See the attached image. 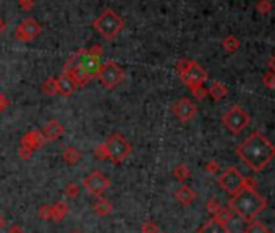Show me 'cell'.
Here are the masks:
<instances>
[{
	"label": "cell",
	"instance_id": "f546056e",
	"mask_svg": "<svg viewBox=\"0 0 275 233\" xmlns=\"http://www.w3.org/2000/svg\"><path fill=\"white\" fill-rule=\"evenodd\" d=\"M65 194H67V198H70V199H75L76 196L79 194V188H78V185H75V183L68 185V186H67V189H65Z\"/></svg>",
	"mask_w": 275,
	"mask_h": 233
},
{
	"label": "cell",
	"instance_id": "cb8c5ba5",
	"mask_svg": "<svg viewBox=\"0 0 275 233\" xmlns=\"http://www.w3.org/2000/svg\"><path fill=\"white\" fill-rule=\"evenodd\" d=\"M189 175H191V170L188 168V165H184V163H180L175 168H173V177L180 182H184L186 178H189Z\"/></svg>",
	"mask_w": 275,
	"mask_h": 233
},
{
	"label": "cell",
	"instance_id": "8992f818",
	"mask_svg": "<svg viewBox=\"0 0 275 233\" xmlns=\"http://www.w3.org/2000/svg\"><path fill=\"white\" fill-rule=\"evenodd\" d=\"M123 76H125L123 68H121L115 60H107L105 63H102L100 71L97 75L99 81L102 83V86H105L107 89L117 88L121 83V79H123Z\"/></svg>",
	"mask_w": 275,
	"mask_h": 233
},
{
	"label": "cell",
	"instance_id": "bcb514c9",
	"mask_svg": "<svg viewBox=\"0 0 275 233\" xmlns=\"http://www.w3.org/2000/svg\"><path fill=\"white\" fill-rule=\"evenodd\" d=\"M71 233H81V232H78V230H73Z\"/></svg>",
	"mask_w": 275,
	"mask_h": 233
},
{
	"label": "cell",
	"instance_id": "f6af8a7d",
	"mask_svg": "<svg viewBox=\"0 0 275 233\" xmlns=\"http://www.w3.org/2000/svg\"><path fill=\"white\" fill-rule=\"evenodd\" d=\"M3 31H5V21L0 18V33H3Z\"/></svg>",
	"mask_w": 275,
	"mask_h": 233
},
{
	"label": "cell",
	"instance_id": "30bf717a",
	"mask_svg": "<svg viewBox=\"0 0 275 233\" xmlns=\"http://www.w3.org/2000/svg\"><path fill=\"white\" fill-rule=\"evenodd\" d=\"M65 73H68V75L71 76L73 81L76 83V86H86V84L91 81V78L88 76V73L84 71V68L81 67V63H79L76 52L68 58V62L65 63Z\"/></svg>",
	"mask_w": 275,
	"mask_h": 233
},
{
	"label": "cell",
	"instance_id": "b9f144b4",
	"mask_svg": "<svg viewBox=\"0 0 275 233\" xmlns=\"http://www.w3.org/2000/svg\"><path fill=\"white\" fill-rule=\"evenodd\" d=\"M269 67H271V70H272V73L275 75V54L271 57V60H269Z\"/></svg>",
	"mask_w": 275,
	"mask_h": 233
},
{
	"label": "cell",
	"instance_id": "836d02e7",
	"mask_svg": "<svg viewBox=\"0 0 275 233\" xmlns=\"http://www.w3.org/2000/svg\"><path fill=\"white\" fill-rule=\"evenodd\" d=\"M191 93H193V96L196 97V99H199V100H203L204 97L209 96V94H207V89H206L204 86L194 88V89H191Z\"/></svg>",
	"mask_w": 275,
	"mask_h": 233
},
{
	"label": "cell",
	"instance_id": "7bdbcfd3",
	"mask_svg": "<svg viewBox=\"0 0 275 233\" xmlns=\"http://www.w3.org/2000/svg\"><path fill=\"white\" fill-rule=\"evenodd\" d=\"M7 104H8V100H7V99H5V97L2 96V94H0V110H2V109H5V107H7Z\"/></svg>",
	"mask_w": 275,
	"mask_h": 233
},
{
	"label": "cell",
	"instance_id": "d4e9b609",
	"mask_svg": "<svg viewBox=\"0 0 275 233\" xmlns=\"http://www.w3.org/2000/svg\"><path fill=\"white\" fill-rule=\"evenodd\" d=\"M245 233H271V232H269V229L262 224V222L252 220V222H250V225L245 229Z\"/></svg>",
	"mask_w": 275,
	"mask_h": 233
},
{
	"label": "cell",
	"instance_id": "d6a6232c",
	"mask_svg": "<svg viewBox=\"0 0 275 233\" xmlns=\"http://www.w3.org/2000/svg\"><path fill=\"white\" fill-rule=\"evenodd\" d=\"M206 208H207V210H209V212L210 214H217V212H219V209L222 208V206H220V203H219V201H217V199H210V201H207V204H206Z\"/></svg>",
	"mask_w": 275,
	"mask_h": 233
},
{
	"label": "cell",
	"instance_id": "9c48e42d",
	"mask_svg": "<svg viewBox=\"0 0 275 233\" xmlns=\"http://www.w3.org/2000/svg\"><path fill=\"white\" fill-rule=\"evenodd\" d=\"M83 185L92 196L102 198V194L107 191L112 183H110L109 177H105L102 172H92L83 180Z\"/></svg>",
	"mask_w": 275,
	"mask_h": 233
},
{
	"label": "cell",
	"instance_id": "44dd1931",
	"mask_svg": "<svg viewBox=\"0 0 275 233\" xmlns=\"http://www.w3.org/2000/svg\"><path fill=\"white\" fill-rule=\"evenodd\" d=\"M92 209H94V212H96L97 215H109V214H112V210H114V204L110 203V201L107 199H104V198H99V201L96 204L92 206Z\"/></svg>",
	"mask_w": 275,
	"mask_h": 233
},
{
	"label": "cell",
	"instance_id": "60d3db41",
	"mask_svg": "<svg viewBox=\"0 0 275 233\" xmlns=\"http://www.w3.org/2000/svg\"><path fill=\"white\" fill-rule=\"evenodd\" d=\"M7 233H24V230H23V227H20V225H10L8 227V230H7Z\"/></svg>",
	"mask_w": 275,
	"mask_h": 233
},
{
	"label": "cell",
	"instance_id": "f35d334b",
	"mask_svg": "<svg viewBox=\"0 0 275 233\" xmlns=\"http://www.w3.org/2000/svg\"><path fill=\"white\" fill-rule=\"evenodd\" d=\"M88 52H89V54H91V55H94V57H100V55H102V47H100L99 44H94L92 47H91V49H88Z\"/></svg>",
	"mask_w": 275,
	"mask_h": 233
},
{
	"label": "cell",
	"instance_id": "ac0fdd59",
	"mask_svg": "<svg viewBox=\"0 0 275 233\" xmlns=\"http://www.w3.org/2000/svg\"><path fill=\"white\" fill-rule=\"evenodd\" d=\"M198 233H231L229 225L224 222H219L217 219H210L198 230Z\"/></svg>",
	"mask_w": 275,
	"mask_h": 233
},
{
	"label": "cell",
	"instance_id": "5b68a950",
	"mask_svg": "<svg viewBox=\"0 0 275 233\" xmlns=\"http://www.w3.org/2000/svg\"><path fill=\"white\" fill-rule=\"evenodd\" d=\"M250 121H251L250 114L243 107H240V105L231 107L229 112L222 116V123H224L225 128L233 135H238L240 131L245 130L246 126L250 125Z\"/></svg>",
	"mask_w": 275,
	"mask_h": 233
},
{
	"label": "cell",
	"instance_id": "1f68e13d",
	"mask_svg": "<svg viewBox=\"0 0 275 233\" xmlns=\"http://www.w3.org/2000/svg\"><path fill=\"white\" fill-rule=\"evenodd\" d=\"M264 86H267L269 89H275V75L274 73H266L262 78Z\"/></svg>",
	"mask_w": 275,
	"mask_h": 233
},
{
	"label": "cell",
	"instance_id": "603a6c76",
	"mask_svg": "<svg viewBox=\"0 0 275 233\" xmlns=\"http://www.w3.org/2000/svg\"><path fill=\"white\" fill-rule=\"evenodd\" d=\"M222 47H224L225 52H229V54H233V52L238 50V47H240V41H238L236 36H227V38L222 41Z\"/></svg>",
	"mask_w": 275,
	"mask_h": 233
},
{
	"label": "cell",
	"instance_id": "d590c367",
	"mask_svg": "<svg viewBox=\"0 0 275 233\" xmlns=\"http://www.w3.org/2000/svg\"><path fill=\"white\" fill-rule=\"evenodd\" d=\"M33 149H29V147H26V146H20V156L23 161H28V159L33 156Z\"/></svg>",
	"mask_w": 275,
	"mask_h": 233
},
{
	"label": "cell",
	"instance_id": "3957f363",
	"mask_svg": "<svg viewBox=\"0 0 275 233\" xmlns=\"http://www.w3.org/2000/svg\"><path fill=\"white\" fill-rule=\"evenodd\" d=\"M92 26L96 28V31L104 36L105 39H114L117 38V36L121 33V29H123V20H121L120 15L115 12L112 8H105L102 13L99 15V17L94 20Z\"/></svg>",
	"mask_w": 275,
	"mask_h": 233
},
{
	"label": "cell",
	"instance_id": "484cf974",
	"mask_svg": "<svg viewBox=\"0 0 275 233\" xmlns=\"http://www.w3.org/2000/svg\"><path fill=\"white\" fill-rule=\"evenodd\" d=\"M214 219H217L219 222H224V224H229V222L233 219V212L229 208H220L219 212L214 215Z\"/></svg>",
	"mask_w": 275,
	"mask_h": 233
},
{
	"label": "cell",
	"instance_id": "f1b7e54d",
	"mask_svg": "<svg viewBox=\"0 0 275 233\" xmlns=\"http://www.w3.org/2000/svg\"><path fill=\"white\" fill-rule=\"evenodd\" d=\"M39 217L44 220H52V206L44 204L39 208Z\"/></svg>",
	"mask_w": 275,
	"mask_h": 233
},
{
	"label": "cell",
	"instance_id": "83f0119b",
	"mask_svg": "<svg viewBox=\"0 0 275 233\" xmlns=\"http://www.w3.org/2000/svg\"><path fill=\"white\" fill-rule=\"evenodd\" d=\"M256 8H257V12L261 15H269L274 10V5H272L271 0H259Z\"/></svg>",
	"mask_w": 275,
	"mask_h": 233
},
{
	"label": "cell",
	"instance_id": "2e32d148",
	"mask_svg": "<svg viewBox=\"0 0 275 233\" xmlns=\"http://www.w3.org/2000/svg\"><path fill=\"white\" fill-rule=\"evenodd\" d=\"M63 131H65V130H63V126H62L60 121L52 118V120L47 121L41 133H42V136L46 138V141H55V140H59V138L63 135Z\"/></svg>",
	"mask_w": 275,
	"mask_h": 233
},
{
	"label": "cell",
	"instance_id": "ba28073f",
	"mask_svg": "<svg viewBox=\"0 0 275 233\" xmlns=\"http://www.w3.org/2000/svg\"><path fill=\"white\" fill-rule=\"evenodd\" d=\"M219 185L220 188L227 191L229 194H236L238 191L243 189V185H245V177L238 172V168L235 167H229L219 177Z\"/></svg>",
	"mask_w": 275,
	"mask_h": 233
},
{
	"label": "cell",
	"instance_id": "7a4b0ae2",
	"mask_svg": "<svg viewBox=\"0 0 275 233\" xmlns=\"http://www.w3.org/2000/svg\"><path fill=\"white\" fill-rule=\"evenodd\" d=\"M229 206H230L231 212L240 215L243 220L252 222L264 209L267 208V201L264 199L256 189L243 188L241 191L233 194V198L230 199Z\"/></svg>",
	"mask_w": 275,
	"mask_h": 233
},
{
	"label": "cell",
	"instance_id": "4fadbf2b",
	"mask_svg": "<svg viewBox=\"0 0 275 233\" xmlns=\"http://www.w3.org/2000/svg\"><path fill=\"white\" fill-rule=\"evenodd\" d=\"M76 55L79 58V63H81V67L84 68V71L88 73L89 78H97L99 71H100V67H102V63L99 62L97 57L91 55L88 52V49H79L76 52Z\"/></svg>",
	"mask_w": 275,
	"mask_h": 233
},
{
	"label": "cell",
	"instance_id": "e575fe53",
	"mask_svg": "<svg viewBox=\"0 0 275 233\" xmlns=\"http://www.w3.org/2000/svg\"><path fill=\"white\" fill-rule=\"evenodd\" d=\"M219 168H220V165L217 161H209L207 163H206V172L207 173H217L219 172Z\"/></svg>",
	"mask_w": 275,
	"mask_h": 233
},
{
	"label": "cell",
	"instance_id": "4316f807",
	"mask_svg": "<svg viewBox=\"0 0 275 233\" xmlns=\"http://www.w3.org/2000/svg\"><path fill=\"white\" fill-rule=\"evenodd\" d=\"M42 91L47 96H55L57 94V84H55V78H49L47 81L42 84Z\"/></svg>",
	"mask_w": 275,
	"mask_h": 233
},
{
	"label": "cell",
	"instance_id": "ab89813d",
	"mask_svg": "<svg viewBox=\"0 0 275 233\" xmlns=\"http://www.w3.org/2000/svg\"><path fill=\"white\" fill-rule=\"evenodd\" d=\"M243 188H246V189H256L257 188V183H256V180H252V178H245V185H243Z\"/></svg>",
	"mask_w": 275,
	"mask_h": 233
},
{
	"label": "cell",
	"instance_id": "8fae6325",
	"mask_svg": "<svg viewBox=\"0 0 275 233\" xmlns=\"http://www.w3.org/2000/svg\"><path fill=\"white\" fill-rule=\"evenodd\" d=\"M41 33H42V26L39 24V21L34 20V18H26L18 24L17 39L23 41V42H28V41L36 39Z\"/></svg>",
	"mask_w": 275,
	"mask_h": 233
},
{
	"label": "cell",
	"instance_id": "5bb4252c",
	"mask_svg": "<svg viewBox=\"0 0 275 233\" xmlns=\"http://www.w3.org/2000/svg\"><path fill=\"white\" fill-rule=\"evenodd\" d=\"M55 84H57V94H60L63 97H70L78 88L76 83L71 79V76L65 71H63L60 76L55 78Z\"/></svg>",
	"mask_w": 275,
	"mask_h": 233
},
{
	"label": "cell",
	"instance_id": "e0dca14e",
	"mask_svg": "<svg viewBox=\"0 0 275 233\" xmlns=\"http://www.w3.org/2000/svg\"><path fill=\"white\" fill-rule=\"evenodd\" d=\"M196 198H198V193L194 191L191 186H188V185H183V186H180L175 191V199L182 206H189Z\"/></svg>",
	"mask_w": 275,
	"mask_h": 233
},
{
	"label": "cell",
	"instance_id": "7402d4cb",
	"mask_svg": "<svg viewBox=\"0 0 275 233\" xmlns=\"http://www.w3.org/2000/svg\"><path fill=\"white\" fill-rule=\"evenodd\" d=\"M62 157H63V161L67 163H70V165H76L79 162V159H81V154H79V151L76 147H67V149L62 152Z\"/></svg>",
	"mask_w": 275,
	"mask_h": 233
},
{
	"label": "cell",
	"instance_id": "ffe728a7",
	"mask_svg": "<svg viewBox=\"0 0 275 233\" xmlns=\"http://www.w3.org/2000/svg\"><path fill=\"white\" fill-rule=\"evenodd\" d=\"M68 214V204L67 201H59L57 204L52 206V220L54 222H62L63 217Z\"/></svg>",
	"mask_w": 275,
	"mask_h": 233
},
{
	"label": "cell",
	"instance_id": "4dcf8cb0",
	"mask_svg": "<svg viewBox=\"0 0 275 233\" xmlns=\"http://www.w3.org/2000/svg\"><path fill=\"white\" fill-rule=\"evenodd\" d=\"M141 232L142 233H159V227L152 220H149V222H146V224L141 227Z\"/></svg>",
	"mask_w": 275,
	"mask_h": 233
},
{
	"label": "cell",
	"instance_id": "8d00e7d4",
	"mask_svg": "<svg viewBox=\"0 0 275 233\" xmlns=\"http://www.w3.org/2000/svg\"><path fill=\"white\" fill-rule=\"evenodd\" d=\"M96 157L99 159V161H105V159H107V152H105V146H104V142L96 147Z\"/></svg>",
	"mask_w": 275,
	"mask_h": 233
},
{
	"label": "cell",
	"instance_id": "6da1fadb",
	"mask_svg": "<svg viewBox=\"0 0 275 233\" xmlns=\"http://www.w3.org/2000/svg\"><path fill=\"white\" fill-rule=\"evenodd\" d=\"M236 154L251 170L262 172L275 159V146L259 131H254L236 147Z\"/></svg>",
	"mask_w": 275,
	"mask_h": 233
},
{
	"label": "cell",
	"instance_id": "ee69618b",
	"mask_svg": "<svg viewBox=\"0 0 275 233\" xmlns=\"http://www.w3.org/2000/svg\"><path fill=\"white\" fill-rule=\"evenodd\" d=\"M3 227H5V217H3L2 214H0V230H2Z\"/></svg>",
	"mask_w": 275,
	"mask_h": 233
},
{
	"label": "cell",
	"instance_id": "74e56055",
	"mask_svg": "<svg viewBox=\"0 0 275 233\" xmlns=\"http://www.w3.org/2000/svg\"><path fill=\"white\" fill-rule=\"evenodd\" d=\"M20 2V7L24 10V12H29L31 8L34 7V0H18Z\"/></svg>",
	"mask_w": 275,
	"mask_h": 233
},
{
	"label": "cell",
	"instance_id": "d6986e66",
	"mask_svg": "<svg viewBox=\"0 0 275 233\" xmlns=\"http://www.w3.org/2000/svg\"><path fill=\"white\" fill-rule=\"evenodd\" d=\"M207 94L214 100H222L224 97H227V94H229V88H227L222 81H214L210 84V88L207 89Z\"/></svg>",
	"mask_w": 275,
	"mask_h": 233
},
{
	"label": "cell",
	"instance_id": "277c9868",
	"mask_svg": "<svg viewBox=\"0 0 275 233\" xmlns=\"http://www.w3.org/2000/svg\"><path fill=\"white\" fill-rule=\"evenodd\" d=\"M105 146V152H107V159L114 163H121L126 157L131 154V142L128 140L120 135V133H114L107 138V141L104 142Z\"/></svg>",
	"mask_w": 275,
	"mask_h": 233
},
{
	"label": "cell",
	"instance_id": "7c38bea8",
	"mask_svg": "<svg viewBox=\"0 0 275 233\" xmlns=\"http://www.w3.org/2000/svg\"><path fill=\"white\" fill-rule=\"evenodd\" d=\"M172 110H173V114H175V116L180 121H189V120H193L194 116H196L198 105L194 104L191 99L182 97V99H178L175 104H173Z\"/></svg>",
	"mask_w": 275,
	"mask_h": 233
},
{
	"label": "cell",
	"instance_id": "52a82bcc",
	"mask_svg": "<svg viewBox=\"0 0 275 233\" xmlns=\"http://www.w3.org/2000/svg\"><path fill=\"white\" fill-rule=\"evenodd\" d=\"M178 75H180V78H182V81L186 84L189 89L203 86V84L206 83V79H207V71H206L204 68L194 60H189L188 67L184 68L182 73H178Z\"/></svg>",
	"mask_w": 275,
	"mask_h": 233
},
{
	"label": "cell",
	"instance_id": "9a60e30c",
	"mask_svg": "<svg viewBox=\"0 0 275 233\" xmlns=\"http://www.w3.org/2000/svg\"><path fill=\"white\" fill-rule=\"evenodd\" d=\"M44 142H46V138L42 136L39 130H31L21 138V146H26L33 151L39 149L41 146H44Z\"/></svg>",
	"mask_w": 275,
	"mask_h": 233
}]
</instances>
